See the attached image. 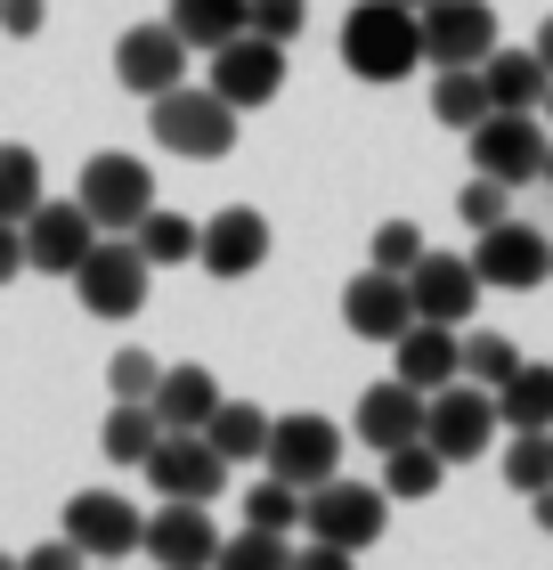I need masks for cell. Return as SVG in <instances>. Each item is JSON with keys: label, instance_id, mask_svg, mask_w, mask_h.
I'll return each mask as SVG.
<instances>
[{"label": "cell", "instance_id": "6da1fadb", "mask_svg": "<svg viewBox=\"0 0 553 570\" xmlns=\"http://www.w3.org/2000/svg\"><path fill=\"white\" fill-rule=\"evenodd\" d=\"M342 66H350L358 82H407V73L424 66V17H415L407 0H358V9L342 17Z\"/></svg>", "mask_w": 553, "mask_h": 570}, {"label": "cell", "instance_id": "7a4b0ae2", "mask_svg": "<svg viewBox=\"0 0 553 570\" xmlns=\"http://www.w3.org/2000/svg\"><path fill=\"white\" fill-rule=\"evenodd\" d=\"M147 122H155V147L164 155H196V164H213V155L236 147V107L213 90V82H171L164 98H147Z\"/></svg>", "mask_w": 553, "mask_h": 570}, {"label": "cell", "instance_id": "3957f363", "mask_svg": "<svg viewBox=\"0 0 553 570\" xmlns=\"http://www.w3.org/2000/svg\"><path fill=\"white\" fill-rule=\"evenodd\" d=\"M383 522H391V489H383V481L334 473V481H318V489H302V530L326 538V547H342V554H366V547L383 538Z\"/></svg>", "mask_w": 553, "mask_h": 570}, {"label": "cell", "instance_id": "277c9868", "mask_svg": "<svg viewBox=\"0 0 553 570\" xmlns=\"http://www.w3.org/2000/svg\"><path fill=\"white\" fill-rule=\"evenodd\" d=\"M73 285V302L90 309V318H107V326H122V318H139L147 309V285H155V262L130 237H98L90 253H82V269L66 277Z\"/></svg>", "mask_w": 553, "mask_h": 570}, {"label": "cell", "instance_id": "5b68a950", "mask_svg": "<svg viewBox=\"0 0 553 570\" xmlns=\"http://www.w3.org/2000/svg\"><path fill=\"white\" fill-rule=\"evenodd\" d=\"M472 171H488V179H505V188H530V179H545V115H513V107H488L481 122H472Z\"/></svg>", "mask_w": 553, "mask_h": 570}, {"label": "cell", "instance_id": "8992f818", "mask_svg": "<svg viewBox=\"0 0 553 570\" xmlns=\"http://www.w3.org/2000/svg\"><path fill=\"white\" fill-rule=\"evenodd\" d=\"M496 432H505V416H496V392H488V383H472V375L440 383L432 407H424V440H432L447 464L488 456V440H496Z\"/></svg>", "mask_w": 553, "mask_h": 570}, {"label": "cell", "instance_id": "52a82bcc", "mask_svg": "<svg viewBox=\"0 0 553 570\" xmlns=\"http://www.w3.org/2000/svg\"><path fill=\"white\" fill-rule=\"evenodd\" d=\"M472 269H481V285L488 294H537V285L553 277V245L537 237L530 220H496V228H481L472 237Z\"/></svg>", "mask_w": 553, "mask_h": 570}, {"label": "cell", "instance_id": "ba28073f", "mask_svg": "<svg viewBox=\"0 0 553 570\" xmlns=\"http://www.w3.org/2000/svg\"><path fill=\"white\" fill-rule=\"evenodd\" d=\"M73 196H82V213L98 228H139L147 204H155V164L107 147V155H90V164H82V188H73Z\"/></svg>", "mask_w": 553, "mask_h": 570}, {"label": "cell", "instance_id": "9c48e42d", "mask_svg": "<svg viewBox=\"0 0 553 570\" xmlns=\"http://www.w3.org/2000/svg\"><path fill=\"white\" fill-rule=\"evenodd\" d=\"M66 538L90 562H122V554L147 547V513L130 505L122 489H73V498H66Z\"/></svg>", "mask_w": 553, "mask_h": 570}, {"label": "cell", "instance_id": "30bf717a", "mask_svg": "<svg viewBox=\"0 0 553 570\" xmlns=\"http://www.w3.org/2000/svg\"><path fill=\"white\" fill-rule=\"evenodd\" d=\"M260 464H269L277 481H294V489H318L342 473V424L334 416H277L269 424V449H260Z\"/></svg>", "mask_w": 553, "mask_h": 570}, {"label": "cell", "instance_id": "8fae6325", "mask_svg": "<svg viewBox=\"0 0 553 570\" xmlns=\"http://www.w3.org/2000/svg\"><path fill=\"white\" fill-rule=\"evenodd\" d=\"M98 245V220L82 213V196H41L33 213H24V269H41V277H73L82 269V253Z\"/></svg>", "mask_w": 553, "mask_h": 570}, {"label": "cell", "instance_id": "7c38bea8", "mask_svg": "<svg viewBox=\"0 0 553 570\" xmlns=\"http://www.w3.org/2000/svg\"><path fill=\"white\" fill-rule=\"evenodd\" d=\"M139 473H147V489H164V498H196V505H213L220 489H228L236 464H228L204 432H164V440H155V456L139 464Z\"/></svg>", "mask_w": 553, "mask_h": 570}, {"label": "cell", "instance_id": "4fadbf2b", "mask_svg": "<svg viewBox=\"0 0 553 570\" xmlns=\"http://www.w3.org/2000/svg\"><path fill=\"white\" fill-rule=\"evenodd\" d=\"M285 41H269V33H236V41H220L213 49V90L228 98L236 115L245 107H269V98L285 90Z\"/></svg>", "mask_w": 553, "mask_h": 570}, {"label": "cell", "instance_id": "5bb4252c", "mask_svg": "<svg viewBox=\"0 0 553 570\" xmlns=\"http://www.w3.org/2000/svg\"><path fill=\"white\" fill-rule=\"evenodd\" d=\"M424 66H481L496 49V9L488 0H424Z\"/></svg>", "mask_w": 553, "mask_h": 570}, {"label": "cell", "instance_id": "9a60e30c", "mask_svg": "<svg viewBox=\"0 0 553 570\" xmlns=\"http://www.w3.org/2000/svg\"><path fill=\"white\" fill-rule=\"evenodd\" d=\"M188 58L196 49L171 33V24H130V33L115 41V82L130 98H164L171 82H188Z\"/></svg>", "mask_w": 553, "mask_h": 570}, {"label": "cell", "instance_id": "2e32d148", "mask_svg": "<svg viewBox=\"0 0 553 570\" xmlns=\"http://www.w3.org/2000/svg\"><path fill=\"white\" fill-rule=\"evenodd\" d=\"M147 554L164 562V570H213L220 554V522H213V505H196V498H164L147 513Z\"/></svg>", "mask_w": 553, "mask_h": 570}, {"label": "cell", "instance_id": "e0dca14e", "mask_svg": "<svg viewBox=\"0 0 553 570\" xmlns=\"http://www.w3.org/2000/svg\"><path fill=\"white\" fill-rule=\"evenodd\" d=\"M342 326L358 334V343H399V334L415 326V302H407V277H391L366 262L350 285H342Z\"/></svg>", "mask_w": 553, "mask_h": 570}, {"label": "cell", "instance_id": "ac0fdd59", "mask_svg": "<svg viewBox=\"0 0 553 570\" xmlns=\"http://www.w3.org/2000/svg\"><path fill=\"white\" fill-rule=\"evenodd\" d=\"M481 294H488V285H481V269H472V253H424V262L407 269V302H415V318L464 326Z\"/></svg>", "mask_w": 553, "mask_h": 570}, {"label": "cell", "instance_id": "d6986e66", "mask_svg": "<svg viewBox=\"0 0 553 570\" xmlns=\"http://www.w3.org/2000/svg\"><path fill=\"white\" fill-rule=\"evenodd\" d=\"M196 262L213 277H253L269 262V220H260L253 204H228V213H213L196 228Z\"/></svg>", "mask_w": 553, "mask_h": 570}, {"label": "cell", "instance_id": "ffe728a7", "mask_svg": "<svg viewBox=\"0 0 553 570\" xmlns=\"http://www.w3.org/2000/svg\"><path fill=\"white\" fill-rule=\"evenodd\" d=\"M424 407H432V392H415L407 375H391V383H375V392H358V416H350V432L366 440V449H407V440H424Z\"/></svg>", "mask_w": 553, "mask_h": 570}, {"label": "cell", "instance_id": "44dd1931", "mask_svg": "<svg viewBox=\"0 0 553 570\" xmlns=\"http://www.w3.org/2000/svg\"><path fill=\"white\" fill-rule=\"evenodd\" d=\"M391 351H399V367H391V375H407L415 392H440V383H456V375H464V334H456V326H440V318H415Z\"/></svg>", "mask_w": 553, "mask_h": 570}, {"label": "cell", "instance_id": "7402d4cb", "mask_svg": "<svg viewBox=\"0 0 553 570\" xmlns=\"http://www.w3.org/2000/svg\"><path fill=\"white\" fill-rule=\"evenodd\" d=\"M481 82H488V107L537 115V107H545V90H553V73H545L537 49H505V41H496L488 58H481Z\"/></svg>", "mask_w": 553, "mask_h": 570}, {"label": "cell", "instance_id": "603a6c76", "mask_svg": "<svg viewBox=\"0 0 553 570\" xmlns=\"http://www.w3.org/2000/svg\"><path fill=\"white\" fill-rule=\"evenodd\" d=\"M220 400H228V392L213 383V367H164V375H155V400H147V407L164 416V432H204Z\"/></svg>", "mask_w": 553, "mask_h": 570}, {"label": "cell", "instance_id": "cb8c5ba5", "mask_svg": "<svg viewBox=\"0 0 553 570\" xmlns=\"http://www.w3.org/2000/svg\"><path fill=\"white\" fill-rule=\"evenodd\" d=\"M496 416L513 432H553V358H521V367L496 383Z\"/></svg>", "mask_w": 553, "mask_h": 570}, {"label": "cell", "instance_id": "d4e9b609", "mask_svg": "<svg viewBox=\"0 0 553 570\" xmlns=\"http://www.w3.org/2000/svg\"><path fill=\"white\" fill-rule=\"evenodd\" d=\"M171 33L188 41V49H220L236 33H253V0H171Z\"/></svg>", "mask_w": 553, "mask_h": 570}, {"label": "cell", "instance_id": "484cf974", "mask_svg": "<svg viewBox=\"0 0 553 570\" xmlns=\"http://www.w3.org/2000/svg\"><path fill=\"white\" fill-rule=\"evenodd\" d=\"M269 407H253V400H220L213 407V424H204V440L228 456V464H260V449H269Z\"/></svg>", "mask_w": 553, "mask_h": 570}, {"label": "cell", "instance_id": "4316f807", "mask_svg": "<svg viewBox=\"0 0 553 570\" xmlns=\"http://www.w3.org/2000/svg\"><path fill=\"white\" fill-rule=\"evenodd\" d=\"M155 440H164V416H155L147 400H115L107 424H98V449H107V464H147Z\"/></svg>", "mask_w": 553, "mask_h": 570}, {"label": "cell", "instance_id": "83f0119b", "mask_svg": "<svg viewBox=\"0 0 553 570\" xmlns=\"http://www.w3.org/2000/svg\"><path fill=\"white\" fill-rule=\"evenodd\" d=\"M481 115H488L481 66H432V122H440V131H472Z\"/></svg>", "mask_w": 553, "mask_h": 570}, {"label": "cell", "instance_id": "f1b7e54d", "mask_svg": "<svg viewBox=\"0 0 553 570\" xmlns=\"http://www.w3.org/2000/svg\"><path fill=\"white\" fill-rule=\"evenodd\" d=\"M196 228H204V220L171 213V204H147V220L130 228V245H139L155 269H179V262H196Z\"/></svg>", "mask_w": 553, "mask_h": 570}, {"label": "cell", "instance_id": "f546056e", "mask_svg": "<svg viewBox=\"0 0 553 570\" xmlns=\"http://www.w3.org/2000/svg\"><path fill=\"white\" fill-rule=\"evenodd\" d=\"M440 473H447V456L432 449V440H407V449H383V489H391V498H432V489H440Z\"/></svg>", "mask_w": 553, "mask_h": 570}, {"label": "cell", "instance_id": "4dcf8cb0", "mask_svg": "<svg viewBox=\"0 0 553 570\" xmlns=\"http://www.w3.org/2000/svg\"><path fill=\"white\" fill-rule=\"evenodd\" d=\"M213 570H294V538H277V530H236V538H220V554H213Z\"/></svg>", "mask_w": 553, "mask_h": 570}, {"label": "cell", "instance_id": "1f68e13d", "mask_svg": "<svg viewBox=\"0 0 553 570\" xmlns=\"http://www.w3.org/2000/svg\"><path fill=\"white\" fill-rule=\"evenodd\" d=\"M41 204V155L33 147H0V220H24Z\"/></svg>", "mask_w": 553, "mask_h": 570}, {"label": "cell", "instance_id": "d6a6232c", "mask_svg": "<svg viewBox=\"0 0 553 570\" xmlns=\"http://www.w3.org/2000/svg\"><path fill=\"white\" fill-rule=\"evenodd\" d=\"M505 489H521V498L553 489V432H513V449H505Z\"/></svg>", "mask_w": 553, "mask_h": 570}, {"label": "cell", "instance_id": "836d02e7", "mask_svg": "<svg viewBox=\"0 0 553 570\" xmlns=\"http://www.w3.org/2000/svg\"><path fill=\"white\" fill-rule=\"evenodd\" d=\"M245 522H253V530H277V538H294V530H302V489L269 473L260 489H245Z\"/></svg>", "mask_w": 553, "mask_h": 570}, {"label": "cell", "instance_id": "e575fe53", "mask_svg": "<svg viewBox=\"0 0 553 570\" xmlns=\"http://www.w3.org/2000/svg\"><path fill=\"white\" fill-rule=\"evenodd\" d=\"M513 367H521L513 334H488V326H472V334H464V375H472V383H488V392H496V383H505Z\"/></svg>", "mask_w": 553, "mask_h": 570}, {"label": "cell", "instance_id": "d590c367", "mask_svg": "<svg viewBox=\"0 0 553 570\" xmlns=\"http://www.w3.org/2000/svg\"><path fill=\"white\" fill-rule=\"evenodd\" d=\"M513 213V188H505V179H488V171H472L464 179V188H456V220L464 228H496V220H505Z\"/></svg>", "mask_w": 553, "mask_h": 570}, {"label": "cell", "instance_id": "8d00e7d4", "mask_svg": "<svg viewBox=\"0 0 553 570\" xmlns=\"http://www.w3.org/2000/svg\"><path fill=\"white\" fill-rule=\"evenodd\" d=\"M424 228H415V220H383L375 228V253H366V262H375V269H391V277H407L415 262H424Z\"/></svg>", "mask_w": 553, "mask_h": 570}, {"label": "cell", "instance_id": "74e56055", "mask_svg": "<svg viewBox=\"0 0 553 570\" xmlns=\"http://www.w3.org/2000/svg\"><path fill=\"white\" fill-rule=\"evenodd\" d=\"M155 375H164V367H155V351H139V343L107 358V392L115 400H155Z\"/></svg>", "mask_w": 553, "mask_h": 570}, {"label": "cell", "instance_id": "f35d334b", "mask_svg": "<svg viewBox=\"0 0 553 570\" xmlns=\"http://www.w3.org/2000/svg\"><path fill=\"white\" fill-rule=\"evenodd\" d=\"M309 24V0H253V33H269V41H294Z\"/></svg>", "mask_w": 553, "mask_h": 570}, {"label": "cell", "instance_id": "ab89813d", "mask_svg": "<svg viewBox=\"0 0 553 570\" xmlns=\"http://www.w3.org/2000/svg\"><path fill=\"white\" fill-rule=\"evenodd\" d=\"M17 570H90V554L73 547L66 530H58V538H49V547H24V554H17Z\"/></svg>", "mask_w": 553, "mask_h": 570}, {"label": "cell", "instance_id": "60d3db41", "mask_svg": "<svg viewBox=\"0 0 553 570\" xmlns=\"http://www.w3.org/2000/svg\"><path fill=\"white\" fill-rule=\"evenodd\" d=\"M41 24H49V0H0V33L9 41H33Z\"/></svg>", "mask_w": 553, "mask_h": 570}, {"label": "cell", "instance_id": "b9f144b4", "mask_svg": "<svg viewBox=\"0 0 553 570\" xmlns=\"http://www.w3.org/2000/svg\"><path fill=\"white\" fill-rule=\"evenodd\" d=\"M294 570H358V554L326 547V538H309V547H294Z\"/></svg>", "mask_w": 553, "mask_h": 570}, {"label": "cell", "instance_id": "7bdbcfd3", "mask_svg": "<svg viewBox=\"0 0 553 570\" xmlns=\"http://www.w3.org/2000/svg\"><path fill=\"white\" fill-rule=\"evenodd\" d=\"M24 269V220H0V285Z\"/></svg>", "mask_w": 553, "mask_h": 570}, {"label": "cell", "instance_id": "ee69618b", "mask_svg": "<svg viewBox=\"0 0 553 570\" xmlns=\"http://www.w3.org/2000/svg\"><path fill=\"white\" fill-rule=\"evenodd\" d=\"M530 513H537V530L553 538V489H537V498H530Z\"/></svg>", "mask_w": 553, "mask_h": 570}, {"label": "cell", "instance_id": "f6af8a7d", "mask_svg": "<svg viewBox=\"0 0 553 570\" xmlns=\"http://www.w3.org/2000/svg\"><path fill=\"white\" fill-rule=\"evenodd\" d=\"M530 49H537V58H545V73H553V17L537 24V41H530Z\"/></svg>", "mask_w": 553, "mask_h": 570}, {"label": "cell", "instance_id": "bcb514c9", "mask_svg": "<svg viewBox=\"0 0 553 570\" xmlns=\"http://www.w3.org/2000/svg\"><path fill=\"white\" fill-rule=\"evenodd\" d=\"M537 115H545V131H553V90H545V107H537Z\"/></svg>", "mask_w": 553, "mask_h": 570}, {"label": "cell", "instance_id": "7dc6e473", "mask_svg": "<svg viewBox=\"0 0 553 570\" xmlns=\"http://www.w3.org/2000/svg\"><path fill=\"white\" fill-rule=\"evenodd\" d=\"M545 188H553V147H545Z\"/></svg>", "mask_w": 553, "mask_h": 570}, {"label": "cell", "instance_id": "c3c4849f", "mask_svg": "<svg viewBox=\"0 0 553 570\" xmlns=\"http://www.w3.org/2000/svg\"><path fill=\"white\" fill-rule=\"evenodd\" d=\"M0 570H17V554H0Z\"/></svg>", "mask_w": 553, "mask_h": 570}, {"label": "cell", "instance_id": "681fc988", "mask_svg": "<svg viewBox=\"0 0 553 570\" xmlns=\"http://www.w3.org/2000/svg\"><path fill=\"white\" fill-rule=\"evenodd\" d=\"M90 570H122V562H90Z\"/></svg>", "mask_w": 553, "mask_h": 570}, {"label": "cell", "instance_id": "f907efd6", "mask_svg": "<svg viewBox=\"0 0 553 570\" xmlns=\"http://www.w3.org/2000/svg\"><path fill=\"white\" fill-rule=\"evenodd\" d=\"M407 9H424V0H407Z\"/></svg>", "mask_w": 553, "mask_h": 570}]
</instances>
